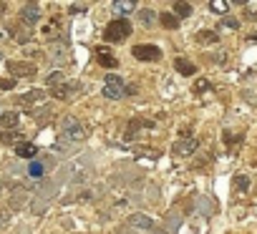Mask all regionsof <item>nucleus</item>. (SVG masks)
<instances>
[{
  "label": "nucleus",
  "instance_id": "nucleus-1",
  "mask_svg": "<svg viewBox=\"0 0 257 234\" xmlns=\"http://www.w3.org/2000/svg\"><path fill=\"white\" fill-rule=\"evenodd\" d=\"M128 36H132V23H128L126 18L111 21V23L106 26V31H103V38H106L108 43H121V41H126Z\"/></svg>",
  "mask_w": 257,
  "mask_h": 234
},
{
  "label": "nucleus",
  "instance_id": "nucleus-2",
  "mask_svg": "<svg viewBox=\"0 0 257 234\" xmlns=\"http://www.w3.org/2000/svg\"><path fill=\"white\" fill-rule=\"evenodd\" d=\"M83 136H86V131H83V126L78 124V119H73V116H66V119L61 121V139H63V141L78 144V141H83Z\"/></svg>",
  "mask_w": 257,
  "mask_h": 234
},
{
  "label": "nucleus",
  "instance_id": "nucleus-3",
  "mask_svg": "<svg viewBox=\"0 0 257 234\" xmlns=\"http://www.w3.org/2000/svg\"><path fill=\"white\" fill-rule=\"evenodd\" d=\"M103 98H111V101H118V98H123L126 96V83H123V78L121 76H106V83H103Z\"/></svg>",
  "mask_w": 257,
  "mask_h": 234
},
{
  "label": "nucleus",
  "instance_id": "nucleus-4",
  "mask_svg": "<svg viewBox=\"0 0 257 234\" xmlns=\"http://www.w3.org/2000/svg\"><path fill=\"white\" fill-rule=\"evenodd\" d=\"M8 71L16 76V81L18 78H33L36 76V66L33 63H28V61H8Z\"/></svg>",
  "mask_w": 257,
  "mask_h": 234
},
{
  "label": "nucleus",
  "instance_id": "nucleus-5",
  "mask_svg": "<svg viewBox=\"0 0 257 234\" xmlns=\"http://www.w3.org/2000/svg\"><path fill=\"white\" fill-rule=\"evenodd\" d=\"M134 58H139V61H159L162 58V48H157V46H134Z\"/></svg>",
  "mask_w": 257,
  "mask_h": 234
},
{
  "label": "nucleus",
  "instance_id": "nucleus-6",
  "mask_svg": "<svg viewBox=\"0 0 257 234\" xmlns=\"http://www.w3.org/2000/svg\"><path fill=\"white\" fill-rule=\"evenodd\" d=\"M46 101V91H41V88H33V91H28V93H23L21 98H18V103L23 106V108H33V106H41Z\"/></svg>",
  "mask_w": 257,
  "mask_h": 234
},
{
  "label": "nucleus",
  "instance_id": "nucleus-7",
  "mask_svg": "<svg viewBox=\"0 0 257 234\" xmlns=\"http://www.w3.org/2000/svg\"><path fill=\"white\" fill-rule=\"evenodd\" d=\"M197 146H199V139L197 136H189V139H182V141L174 144V154L177 156H189V154L197 151Z\"/></svg>",
  "mask_w": 257,
  "mask_h": 234
},
{
  "label": "nucleus",
  "instance_id": "nucleus-8",
  "mask_svg": "<svg viewBox=\"0 0 257 234\" xmlns=\"http://www.w3.org/2000/svg\"><path fill=\"white\" fill-rule=\"evenodd\" d=\"M21 21H23L26 26H36V23L41 21V8H38L36 3L23 6V11H21Z\"/></svg>",
  "mask_w": 257,
  "mask_h": 234
},
{
  "label": "nucleus",
  "instance_id": "nucleus-9",
  "mask_svg": "<svg viewBox=\"0 0 257 234\" xmlns=\"http://www.w3.org/2000/svg\"><path fill=\"white\" fill-rule=\"evenodd\" d=\"M96 61H98V66H103V68H116L118 66V58L108 51V48H96Z\"/></svg>",
  "mask_w": 257,
  "mask_h": 234
},
{
  "label": "nucleus",
  "instance_id": "nucleus-10",
  "mask_svg": "<svg viewBox=\"0 0 257 234\" xmlns=\"http://www.w3.org/2000/svg\"><path fill=\"white\" fill-rule=\"evenodd\" d=\"M174 68H177L182 76H194V73H197V66H194L189 58H184V56H179V58L174 61Z\"/></svg>",
  "mask_w": 257,
  "mask_h": 234
},
{
  "label": "nucleus",
  "instance_id": "nucleus-11",
  "mask_svg": "<svg viewBox=\"0 0 257 234\" xmlns=\"http://www.w3.org/2000/svg\"><path fill=\"white\" fill-rule=\"evenodd\" d=\"M16 154H18L21 159H33V156L38 154V146H36V144H28V141H18V144H16Z\"/></svg>",
  "mask_w": 257,
  "mask_h": 234
},
{
  "label": "nucleus",
  "instance_id": "nucleus-12",
  "mask_svg": "<svg viewBox=\"0 0 257 234\" xmlns=\"http://www.w3.org/2000/svg\"><path fill=\"white\" fill-rule=\"evenodd\" d=\"M18 121H21V116H18L16 111H6V113H0V126H3V129H16V126H18Z\"/></svg>",
  "mask_w": 257,
  "mask_h": 234
},
{
  "label": "nucleus",
  "instance_id": "nucleus-13",
  "mask_svg": "<svg viewBox=\"0 0 257 234\" xmlns=\"http://www.w3.org/2000/svg\"><path fill=\"white\" fill-rule=\"evenodd\" d=\"M142 126H152V121H142V119H134L132 124H128L126 134H123V141H134V136H137V131H139Z\"/></svg>",
  "mask_w": 257,
  "mask_h": 234
},
{
  "label": "nucleus",
  "instance_id": "nucleus-14",
  "mask_svg": "<svg viewBox=\"0 0 257 234\" xmlns=\"http://www.w3.org/2000/svg\"><path fill=\"white\" fill-rule=\"evenodd\" d=\"M194 41H197L199 46H212V43L219 41V36H217L214 31H199V33L194 36Z\"/></svg>",
  "mask_w": 257,
  "mask_h": 234
},
{
  "label": "nucleus",
  "instance_id": "nucleus-15",
  "mask_svg": "<svg viewBox=\"0 0 257 234\" xmlns=\"http://www.w3.org/2000/svg\"><path fill=\"white\" fill-rule=\"evenodd\" d=\"M157 18H159V16H157L154 11H149V8L139 11V21H142L144 28H154V26H157Z\"/></svg>",
  "mask_w": 257,
  "mask_h": 234
},
{
  "label": "nucleus",
  "instance_id": "nucleus-16",
  "mask_svg": "<svg viewBox=\"0 0 257 234\" xmlns=\"http://www.w3.org/2000/svg\"><path fill=\"white\" fill-rule=\"evenodd\" d=\"M73 88H76V86H68V83H61V86H56V88H51V93H53V98H61V101H68V98H71V93H73Z\"/></svg>",
  "mask_w": 257,
  "mask_h": 234
},
{
  "label": "nucleus",
  "instance_id": "nucleus-17",
  "mask_svg": "<svg viewBox=\"0 0 257 234\" xmlns=\"http://www.w3.org/2000/svg\"><path fill=\"white\" fill-rule=\"evenodd\" d=\"M132 224L134 226H142V229H154V219L147 216V214H134L132 216Z\"/></svg>",
  "mask_w": 257,
  "mask_h": 234
},
{
  "label": "nucleus",
  "instance_id": "nucleus-18",
  "mask_svg": "<svg viewBox=\"0 0 257 234\" xmlns=\"http://www.w3.org/2000/svg\"><path fill=\"white\" fill-rule=\"evenodd\" d=\"M159 23H162L164 28H169V31L179 28V18H177L174 13H162V16H159Z\"/></svg>",
  "mask_w": 257,
  "mask_h": 234
},
{
  "label": "nucleus",
  "instance_id": "nucleus-19",
  "mask_svg": "<svg viewBox=\"0 0 257 234\" xmlns=\"http://www.w3.org/2000/svg\"><path fill=\"white\" fill-rule=\"evenodd\" d=\"M134 8H137V3H132V0H116V3H113L116 13H132Z\"/></svg>",
  "mask_w": 257,
  "mask_h": 234
},
{
  "label": "nucleus",
  "instance_id": "nucleus-20",
  "mask_svg": "<svg viewBox=\"0 0 257 234\" xmlns=\"http://www.w3.org/2000/svg\"><path fill=\"white\" fill-rule=\"evenodd\" d=\"M174 16L177 18H189L192 16V6L189 3H174Z\"/></svg>",
  "mask_w": 257,
  "mask_h": 234
},
{
  "label": "nucleus",
  "instance_id": "nucleus-21",
  "mask_svg": "<svg viewBox=\"0 0 257 234\" xmlns=\"http://www.w3.org/2000/svg\"><path fill=\"white\" fill-rule=\"evenodd\" d=\"M43 171H46V166H43L41 161H31V166H28V174H31L33 179H41V176H43Z\"/></svg>",
  "mask_w": 257,
  "mask_h": 234
},
{
  "label": "nucleus",
  "instance_id": "nucleus-22",
  "mask_svg": "<svg viewBox=\"0 0 257 234\" xmlns=\"http://www.w3.org/2000/svg\"><path fill=\"white\" fill-rule=\"evenodd\" d=\"M61 83H66V76H63L61 71H53V73L48 76V86L56 88V86H61Z\"/></svg>",
  "mask_w": 257,
  "mask_h": 234
},
{
  "label": "nucleus",
  "instance_id": "nucleus-23",
  "mask_svg": "<svg viewBox=\"0 0 257 234\" xmlns=\"http://www.w3.org/2000/svg\"><path fill=\"white\" fill-rule=\"evenodd\" d=\"M209 8H212L214 13H227L229 3H227V0H212V3H209Z\"/></svg>",
  "mask_w": 257,
  "mask_h": 234
},
{
  "label": "nucleus",
  "instance_id": "nucleus-24",
  "mask_svg": "<svg viewBox=\"0 0 257 234\" xmlns=\"http://www.w3.org/2000/svg\"><path fill=\"white\" fill-rule=\"evenodd\" d=\"M244 16H247L249 21H257V3H247V6H244Z\"/></svg>",
  "mask_w": 257,
  "mask_h": 234
},
{
  "label": "nucleus",
  "instance_id": "nucleus-25",
  "mask_svg": "<svg viewBox=\"0 0 257 234\" xmlns=\"http://www.w3.org/2000/svg\"><path fill=\"white\" fill-rule=\"evenodd\" d=\"M16 78H0V88H3V91H13L16 88Z\"/></svg>",
  "mask_w": 257,
  "mask_h": 234
},
{
  "label": "nucleus",
  "instance_id": "nucleus-26",
  "mask_svg": "<svg viewBox=\"0 0 257 234\" xmlns=\"http://www.w3.org/2000/svg\"><path fill=\"white\" fill-rule=\"evenodd\" d=\"M16 209L18 206H23V189H16V194H13V201H11Z\"/></svg>",
  "mask_w": 257,
  "mask_h": 234
},
{
  "label": "nucleus",
  "instance_id": "nucleus-27",
  "mask_svg": "<svg viewBox=\"0 0 257 234\" xmlns=\"http://www.w3.org/2000/svg\"><path fill=\"white\" fill-rule=\"evenodd\" d=\"M222 26H224V28H229V31H237V28H239V21H234V18H224V21H222Z\"/></svg>",
  "mask_w": 257,
  "mask_h": 234
},
{
  "label": "nucleus",
  "instance_id": "nucleus-28",
  "mask_svg": "<svg viewBox=\"0 0 257 234\" xmlns=\"http://www.w3.org/2000/svg\"><path fill=\"white\" fill-rule=\"evenodd\" d=\"M234 184H237V189H239V191H247V186H249V181H247V176H242V174L237 176V181H234Z\"/></svg>",
  "mask_w": 257,
  "mask_h": 234
},
{
  "label": "nucleus",
  "instance_id": "nucleus-29",
  "mask_svg": "<svg viewBox=\"0 0 257 234\" xmlns=\"http://www.w3.org/2000/svg\"><path fill=\"white\" fill-rule=\"evenodd\" d=\"M137 154H139V156H152V159H157V156H159V154H157V151H152V149H137Z\"/></svg>",
  "mask_w": 257,
  "mask_h": 234
},
{
  "label": "nucleus",
  "instance_id": "nucleus-30",
  "mask_svg": "<svg viewBox=\"0 0 257 234\" xmlns=\"http://www.w3.org/2000/svg\"><path fill=\"white\" fill-rule=\"evenodd\" d=\"M224 61H227V53H217V56H212V63H219V66H224Z\"/></svg>",
  "mask_w": 257,
  "mask_h": 234
},
{
  "label": "nucleus",
  "instance_id": "nucleus-31",
  "mask_svg": "<svg viewBox=\"0 0 257 234\" xmlns=\"http://www.w3.org/2000/svg\"><path fill=\"white\" fill-rule=\"evenodd\" d=\"M86 8H88V6H83V3H73V6H71V13H83Z\"/></svg>",
  "mask_w": 257,
  "mask_h": 234
},
{
  "label": "nucleus",
  "instance_id": "nucleus-32",
  "mask_svg": "<svg viewBox=\"0 0 257 234\" xmlns=\"http://www.w3.org/2000/svg\"><path fill=\"white\" fill-rule=\"evenodd\" d=\"M207 88H209V83H207V81H199V83L194 86V91H197V93H199V91H207Z\"/></svg>",
  "mask_w": 257,
  "mask_h": 234
},
{
  "label": "nucleus",
  "instance_id": "nucleus-33",
  "mask_svg": "<svg viewBox=\"0 0 257 234\" xmlns=\"http://www.w3.org/2000/svg\"><path fill=\"white\" fill-rule=\"evenodd\" d=\"M0 58H3V51H0Z\"/></svg>",
  "mask_w": 257,
  "mask_h": 234
}]
</instances>
